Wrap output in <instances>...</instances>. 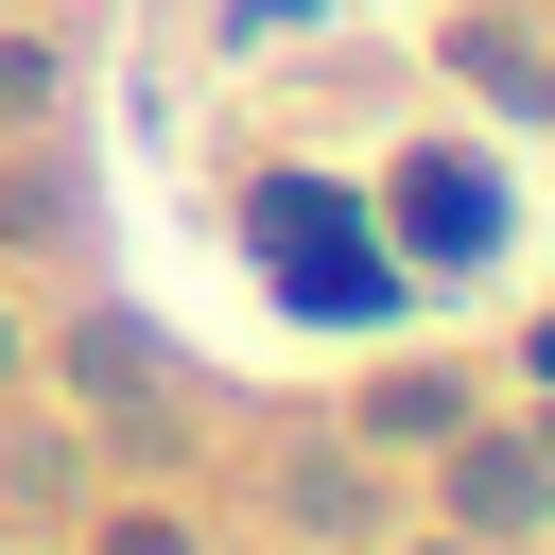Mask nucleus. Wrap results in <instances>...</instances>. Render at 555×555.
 <instances>
[{
  "mask_svg": "<svg viewBox=\"0 0 555 555\" xmlns=\"http://www.w3.org/2000/svg\"><path fill=\"white\" fill-rule=\"evenodd\" d=\"M0 382H17V330H0Z\"/></svg>",
  "mask_w": 555,
  "mask_h": 555,
  "instance_id": "0eeeda50",
  "label": "nucleus"
},
{
  "mask_svg": "<svg viewBox=\"0 0 555 555\" xmlns=\"http://www.w3.org/2000/svg\"><path fill=\"white\" fill-rule=\"evenodd\" d=\"M434 555H468V538H434Z\"/></svg>",
  "mask_w": 555,
  "mask_h": 555,
  "instance_id": "6e6552de",
  "label": "nucleus"
},
{
  "mask_svg": "<svg viewBox=\"0 0 555 555\" xmlns=\"http://www.w3.org/2000/svg\"><path fill=\"white\" fill-rule=\"evenodd\" d=\"M104 555H191V538H156V520H121V538H104Z\"/></svg>",
  "mask_w": 555,
  "mask_h": 555,
  "instance_id": "423d86ee",
  "label": "nucleus"
},
{
  "mask_svg": "<svg viewBox=\"0 0 555 555\" xmlns=\"http://www.w3.org/2000/svg\"><path fill=\"white\" fill-rule=\"evenodd\" d=\"M35 104H52V52H35V35H0V121H35Z\"/></svg>",
  "mask_w": 555,
  "mask_h": 555,
  "instance_id": "39448f33",
  "label": "nucleus"
},
{
  "mask_svg": "<svg viewBox=\"0 0 555 555\" xmlns=\"http://www.w3.org/2000/svg\"><path fill=\"white\" fill-rule=\"evenodd\" d=\"M399 243H434V260H486V243H503V191H486L468 156H399Z\"/></svg>",
  "mask_w": 555,
  "mask_h": 555,
  "instance_id": "f03ea898",
  "label": "nucleus"
},
{
  "mask_svg": "<svg viewBox=\"0 0 555 555\" xmlns=\"http://www.w3.org/2000/svg\"><path fill=\"white\" fill-rule=\"evenodd\" d=\"M451 416H468V399H451V382H434V364H399V382H364V434H416V451H434V434H451Z\"/></svg>",
  "mask_w": 555,
  "mask_h": 555,
  "instance_id": "7ed1b4c3",
  "label": "nucleus"
},
{
  "mask_svg": "<svg viewBox=\"0 0 555 555\" xmlns=\"http://www.w3.org/2000/svg\"><path fill=\"white\" fill-rule=\"evenodd\" d=\"M451 520H468V538H538V520H555V451L468 434V451H451Z\"/></svg>",
  "mask_w": 555,
  "mask_h": 555,
  "instance_id": "f257e3e1",
  "label": "nucleus"
},
{
  "mask_svg": "<svg viewBox=\"0 0 555 555\" xmlns=\"http://www.w3.org/2000/svg\"><path fill=\"white\" fill-rule=\"evenodd\" d=\"M295 520H312V538H347V520H364V468H347V451H312V468H295Z\"/></svg>",
  "mask_w": 555,
  "mask_h": 555,
  "instance_id": "20e7f679",
  "label": "nucleus"
}]
</instances>
